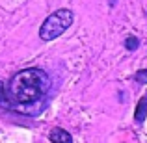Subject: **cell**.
<instances>
[{"label": "cell", "instance_id": "5", "mask_svg": "<svg viewBox=\"0 0 147 143\" xmlns=\"http://www.w3.org/2000/svg\"><path fill=\"white\" fill-rule=\"evenodd\" d=\"M138 47H140V39H138L136 36H129L125 39V48L127 50H130V52H132V50H136Z\"/></svg>", "mask_w": 147, "mask_h": 143}, {"label": "cell", "instance_id": "4", "mask_svg": "<svg viewBox=\"0 0 147 143\" xmlns=\"http://www.w3.org/2000/svg\"><path fill=\"white\" fill-rule=\"evenodd\" d=\"M147 117V95H144L140 100H138V106H136V111H134V123L142 125Z\"/></svg>", "mask_w": 147, "mask_h": 143}, {"label": "cell", "instance_id": "3", "mask_svg": "<svg viewBox=\"0 0 147 143\" xmlns=\"http://www.w3.org/2000/svg\"><path fill=\"white\" fill-rule=\"evenodd\" d=\"M49 140L52 143H73V138L67 130L60 128V126H54L52 130L49 132Z\"/></svg>", "mask_w": 147, "mask_h": 143}, {"label": "cell", "instance_id": "2", "mask_svg": "<svg viewBox=\"0 0 147 143\" xmlns=\"http://www.w3.org/2000/svg\"><path fill=\"white\" fill-rule=\"evenodd\" d=\"M73 21H75V13H73L71 9H65V7H63V9L54 11L52 15H49V17L45 19L43 24H41L39 37L43 41L56 39V37H60L61 34L73 24Z\"/></svg>", "mask_w": 147, "mask_h": 143}, {"label": "cell", "instance_id": "6", "mask_svg": "<svg viewBox=\"0 0 147 143\" xmlns=\"http://www.w3.org/2000/svg\"><path fill=\"white\" fill-rule=\"evenodd\" d=\"M134 80L138 84H147V69H140L134 73Z\"/></svg>", "mask_w": 147, "mask_h": 143}, {"label": "cell", "instance_id": "7", "mask_svg": "<svg viewBox=\"0 0 147 143\" xmlns=\"http://www.w3.org/2000/svg\"><path fill=\"white\" fill-rule=\"evenodd\" d=\"M6 99V95H4V86H2V82H0V100H4Z\"/></svg>", "mask_w": 147, "mask_h": 143}, {"label": "cell", "instance_id": "8", "mask_svg": "<svg viewBox=\"0 0 147 143\" xmlns=\"http://www.w3.org/2000/svg\"><path fill=\"white\" fill-rule=\"evenodd\" d=\"M110 6H115V0H110Z\"/></svg>", "mask_w": 147, "mask_h": 143}, {"label": "cell", "instance_id": "1", "mask_svg": "<svg viewBox=\"0 0 147 143\" xmlns=\"http://www.w3.org/2000/svg\"><path fill=\"white\" fill-rule=\"evenodd\" d=\"M50 89V76L43 69L30 67L19 71L7 86V95L11 102L17 106H30L36 104L49 93Z\"/></svg>", "mask_w": 147, "mask_h": 143}]
</instances>
